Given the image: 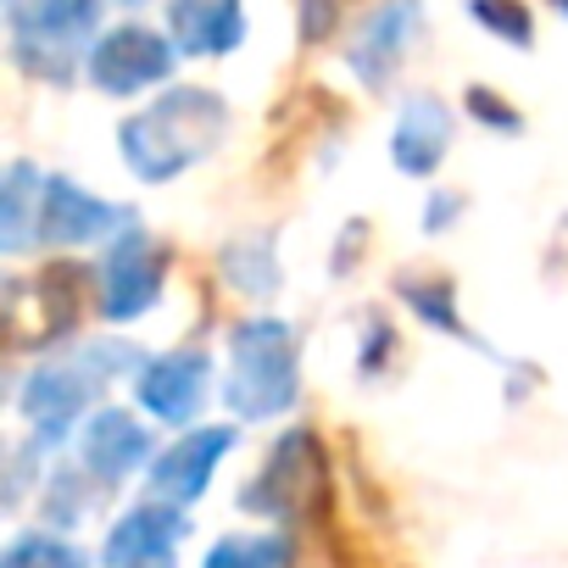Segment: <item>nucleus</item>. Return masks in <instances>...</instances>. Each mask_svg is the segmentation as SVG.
<instances>
[{
    "label": "nucleus",
    "mask_w": 568,
    "mask_h": 568,
    "mask_svg": "<svg viewBox=\"0 0 568 568\" xmlns=\"http://www.w3.org/2000/svg\"><path fill=\"white\" fill-rule=\"evenodd\" d=\"M223 123H229V106L212 90H173L140 118H129L118 145L145 184H162L195 168L201 156H212L223 140Z\"/></svg>",
    "instance_id": "1"
},
{
    "label": "nucleus",
    "mask_w": 568,
    "mask_h": 568,
    "mask_svg": "<svg viewBox=\"0 0 568 568\" xmlns=\"http://www.w3.org/2000/svg\"><path fill=\"white\" fill-rule=\"evenodd\" d=\"M302 396V352L296 329L278 318H245L229 335V374H223V402L240 418H273L296 407Z\"/></svg>",
    "instance_id": "2"
},
{
    "label": "nucleus",
    "mask_w": 568,
    "mask_h": 568,
    "mask_svg": "<svg viewBox=\"0 0 568 568\" xmlns=\"http://www.w3.org/2000/svg\"><path fill=\"white\" fill-rule=\"evenodd\" d=\"M251 513H262V518H273V524H302V518H324L329 513V474H324V452H318V435L313 429H291L278 446H273V457H267V468H262V479L240 496Z\"/></svg>",
    "instance_id": "3"
},
{
    "label": "nucleus",
    "mask_w": 568,
    "mask_h": 568,
    "mask_svg": "<svg viewBox=\"0 0 568 568\" xmlns=\"http://www.w3.org/2000/svg\"><path fill=\"white\" fill-rule=\"evenodd\" d=\"M118 368H129V352H118V346H90V352H79L68 363H45L29 379V390H23V413L45 435H57V429H68L90 407V396L101 390V379L118 374Z\"/></svg>",
    "instance_id": "4"
},
{
    "label": "nucleus",
    "mask_w": 568,
    "mask_h": 568,
    "mask_svg": "<svg viewBox=\"0 0 568 568\" xmlns=\"http://www.w3.org/2000/svg\"><path fill=\"white\" fill-rule=\"evenodd\" d=\"M168 284V251L151 234H123L101 267V313L106 318H134L145 313Z\"/></svg>",
    "instance_id": "5"
},
{
    "label": "nucleus",
    "mask_w": 568,
    "mask_h": 568,
    "mask_svg": "<svg viewBox=\"0 0 568 568\" xmlns=\"http://www.w3.org/2000/svg\"><path fill=\"white\" fill-rule=\"evenodd\" d=\"M168 68H173V45L156 40L151 29H112L90 51V84L106 95H134V90L168 79Z\"/></svg>",
    "instance_id": "6"
},
{
    "label": "nucleus",
    "mask_w": 568,
    "mask_h": 568,
    "mask_svg": "<svg viewBox=\"0 0 568 568\" xmlns=\"http://www.w3.org/2000/svg\"><path fill=\"white\" fill-rule=\"evenodd\" d=\"M206 396H212V357L206 352H168V357L145 363V374H140V402L162 424H190L206 407Z\"/></svg>",
    "instance_id": "7"
},
{
    "label": "nucleus",
    "mask_w": 568,
    "mask_h": 568,
    "mask_svg": "<svg viewBox=\"0 0 568 568\" xmlns=\"http://www.w3.org/2000/svg\"><path fill=\"white\" fill-rule=\"evenodd\" d=\"M129 229V212L79 190L73 179H45V206H40V240L45 245H84Z\"/></svg>",
    "instance_id": "8"
},
{
    "label": "nucleus",
    "mask_w": 568,
    "mask_h": 568,
    "mask_svg": "<svg viewBox=\"0 0 568 568\" xmlns=\"http://www.w3.org/2000/svg\"><path fill=\"white\" fill-rule=\"evenodd\" d=\"M229 446H234V429H195V435H179V440L156 457V468H151L156 496L173 501V507H190V501L206 490L212 468L229 457Z\"/></svg>",
    "instance_id": "9"
},
{
    "label": "nucleus",
    "mask_w": 568,
    "mask_h": 568,
    "mask_svg": "<svg viewBox=\"0 0 568 568\" xmlns=\"http://www.w3.org/2000/svg\"><path fill=\"white\" fill-rule=\"evenodd\" d=\"M418 29H424L418 0H390V7H379V12L363 23L357 45H352V68L363 73V84H374V90H379V84L407 62V51H413Z\"/></svg>",
    "instance_id": "10"
},
{
    "label": "nucleus",
    "mask_w": 568,
    "mask_h": 568,
    "mask_svg": "<svg viewBox=\"0 0 568 568\" xmlns=\"http://www.w3.org/2000/svg\"><path fill=\"white\" fill-rule=\"evenodd\" d=\"M179 535H184V518L173 501L134 507L106 540V568H168V551L179 546Z\"/></svg>",
    "instance_id": "11"
},
{
    "label": "nucleus",
    "mask_w": 568,
    "mask_h": 568,
    "mask_svg": "<svg viewBox=\"0 0 568 568\" xmlns=\"http://www.w3.org/2000/svg\"><path fill=\"white\" fill-rule=\"evenodd\" d=\"M446 145H452V112H446V101H435V95H413V101L402 106L396 134H390V156H396V168L413 173V179H424V173L440 168Z\"/></svg>",
    "instance_id": "12"
},
{
    "label": "nucleus",
    "mask_w": 568,
    "mask_h": 568,
    "mask_svg": "<svg viewBox=\"0 0 568 568\" xmlns=\"http://www.w3.org/2000/svg\"><path fill=\"white\" fill-rule=\"evenodd\" d=\"M173 45L184 57H223L245 40V12L240 0H173Z\"/></svg>",
    "instance_id": "13"
},
{
    "label": "nucleus",
    "mask_w": 568,
    "mask_h": 568,
    "mask_svg": "<svg viewBox=\"0 0 568 568\" xmlns=\"http://www.w3.org/2000/svg\"><path fill=\"white\" fill-rule=\"evenodd\" d=\"M151 457V429L134 424V413H95L84 429V468L101 474V485H118Z\"/></svg>",
    "instance_id": "14"
},
{
    "label": "nucleus",
    "mask_w": 568,
    "mask_h": 568,
    "mask_svg": "<svg viewBox=\"0 0 568 568\" xmlns=\"http://www.w3.org/2000/svg\"><path fill=\"white\" fill-rule=\"evenodd\" d=\"M396 296L424 318V324H435V329H446V335H457V341H468L474 352H490V346H479V335L457 318V302H452V284L446 278H424V273H407V278H396Z\"/></svg>",
    "instance_id": "15"
},
{
    "label": "nucleus",
    "mask_w": 568,
    "mask_h": 568,
    "mask_svg": "<svg viewBox=\"0 0 568 568\" xmlns=\"http://www.w3.org/2000/svg\"><path fill=\"white\" fill-rule=\"evenodd\" d=\"M40 206H45V179L18 162L7 179V251H23L40 240Z\"/></svg>",
    "instance_id": "16"
},
{
    "label": "nucleus",
    "mask_w": 568,
    "mask_h": 568,
    "mask_svg": "<svg viewBox=\"0 0 568 568\" xmlns=\"http://www.w3.org/2000/svg\"><path fill=\"white\" fill-rule=\"evenodd\" d=\"M296 551L284 535H229L212 546L206 568H291Z\"/></svg>",
    "instance_id": "17"
},
{
    "label": "nucleus",
    "mask_w": 568,
    "mask_h": 568,
    "mask_svg": "<svg viewBox=\"0 0 568 568\" xmlns=\"http://www.w3.org/2000/svg\"><path fill=\"white\" fill-rule=\"evenodd\" d=\"M468 12H474L479 29L501 34L507 45H529L535 40V18H529L524 0H468Z\"/></svg>",
    "instance_id": "18"
},
{
    "label": "nucleus",
    "mask_w": 568,
    "mask_h": 568,
    "mask_svg": "<svg viewBox=\"0 0 568 568\" xmlns=\"http://www.w3.org/2000/svg\"><path fill=\"white\" fill-rule=\"evenodd\" d=\"M0 568H84V551L57 535H23V540H12Z\"/></svg>",
    "instance_id": "19"
},
{
    "label": "nucleus",
    "mask_w": 568,
    "mask_h": 568,
    "mask_svg": "<svg viewBox=\"0 0 568 568\" xmlns=\"http://www.w3.org/2000/svg\"><path fill=\"white\" fill-rule=\"evenodd\" d=\"M468 112H474L485 129H501V134H518V129H524V118H518L501 95H490L485 84H474V90H468Z\"/></svg>",
    "instance_id": "20"
},
{
    "label": "nucleus",
    "mask_w": 568,
    "mask_h": 568,
    "mask_svg": "<svg viewBox=\"0 0 568 568\" xmlns=\"http://www.w3.org/2000/svg\"><path fill=\"white\" fill-rule=\"evenodd\" d=\"M452 206H457V195H435V206H429V229L452 223Z\"/></svg>",
    "instance_id": "21"
},
{
    "label": "nucleus",
    "mask_w": 568,
    "mask_h": 568,
    "mask_svg": "<svg viewBox=\"0 0 568 568\" xmlns=\"http://www.w3.org/2000/svg\"><path fill=\"white\" fill-rule=\"evenodd\" d=\"M551 7H557V12H562V18H568V0H551Z\"/></svg>",
    "instance_id": "22"
}]
</instances>
